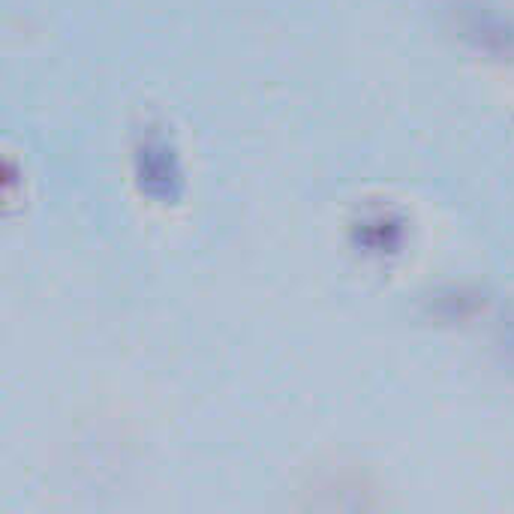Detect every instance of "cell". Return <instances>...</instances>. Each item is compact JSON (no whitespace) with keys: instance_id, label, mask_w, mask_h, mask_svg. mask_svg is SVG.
Instances as JSON below:
<instances>
[{"instance_id":"cell-1","label":"cell","mask_w":514,"mask_h":514,"mask_svg":"<svg viewBox=\"0 0 514 514\" xmlns=\"http://www.w3.org/2000/svg\"><path fill=\"white\" fill-rule=\"evenodd\" d=\"M142 154H145V157H142V178L148 181V187H151V190L169 193V184L178 181V172H175V166H172L169 151H166L163 145H148Z\"/></svg>"}]
</instances>
